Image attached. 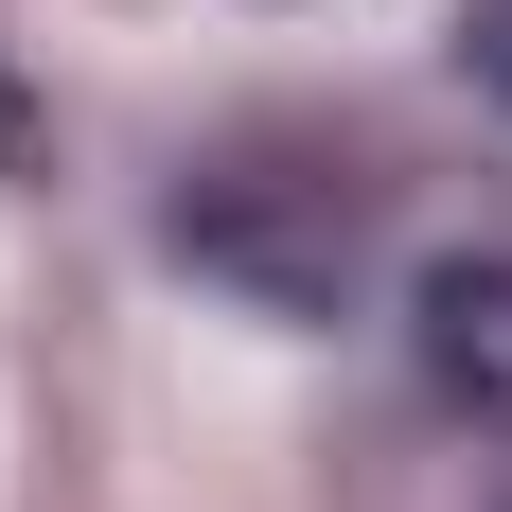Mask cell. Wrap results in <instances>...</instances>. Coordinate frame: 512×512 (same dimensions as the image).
Instances as JSON below:
<instances>
[{
	"label": "cell",
	"instance_id": "obj_1",
	"mask_svg": "<svg viewBox=\"0 0 512 512\" xmlns=\"http://www.w3.org/2000/svg\"><path fill=\"white\" fill-rule=\"evenodd\" d=\"M177 265L230 283L248 318H354L371 283V177L318 142H230L177 177Z\"/></svg>",
	"mask_w": 512,
	"mask_h": 512
},
{
	"label": "cell",
	"instance_id": "obj_2",
	"mask_svg": "<svg viewBox=\"0 0 512 512\" xmlns=\"http://www.w3.org/2000/svg\"><path fill=\"white\" fill-rule=\"evenodd\" d=\"M407 354H424V389H442V407L512 424V248L424 265V283H407Z\"/></svg>",
	"mask_w": 512,
	"mask_h": 512
},
{
	"label": "cell",
	"instance_id": "obj_3",
	"mask_svg": "<svg viewBox=\"0 0 512 512\" xmlns=\"http://www.w3.org/2000/svg\"><path fill=\"white\" fill-rule=\"evenodd\" d=\"M460 71H477V89L512 106V0H460Z\"/></svg>",
	"mask_w": 512,
	"mask_h": 512
}]
</instances>
